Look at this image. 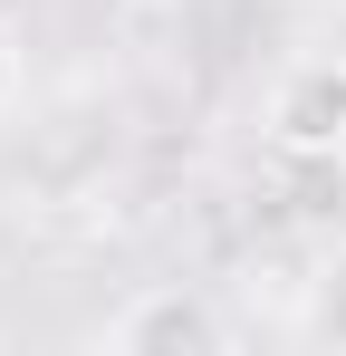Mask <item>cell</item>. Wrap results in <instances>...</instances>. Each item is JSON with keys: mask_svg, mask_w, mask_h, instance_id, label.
Instances as JSON below:
<instances>
[{"mask_svg": "<svg viewBox=\"0 0 346 356\" xmlns=\"http://www.w3.org/2000/svg\"><path fill=\"white\" fill-rule=\"evenodd\" d=\"M270 145L279 154H346V58H288L279 67Z\"/></svg>", "mask_w": 346, "mask_h": 356, "instance_id": "obj_2", "label": "cell"}, {"mask_svg": "<svg viewBox=\"0 0 346 356\" xmlns=\"http://www.w3.org/2000/svg\"><path fill=\"white\" fill-rule=\"evenodd\" d=\"M10 106H19V49L0 39V116H10Z\"/></svg>", "mask_w": 346, "mask_h": 356, "instance_id": "obj_4", "label": "cell"}, {"mask_svg": "<svg viewBox=\"0 0 346 356\" xmlns=\"http://www.w3.org/2000/svg\"><path fill=\"white\" fill-rule=\"evenodd\" d=\"M97 347L115 356H183V347H231V318L212 308L202 289H183V280H154V289H135L115 308L106 327H97Z\"/></svg>", "mask_w": 346, "mask_h": 356, "instance_id": "obj_1", "label": "cell"}, {"mask_svg": "<svg viewBox=\"0 0 346 356\" xmlns=\"http://www.w3.org/2000/svg\"><path fill=\"white\" fill-rule=\"evenodd\" d=\"M318 327H327V337H346V270L318 289Z\"/></svg>", "mask_w": 346, "mask_h": 356, "instance_id": "obj_3", "label": "cell"}]
</instances>
